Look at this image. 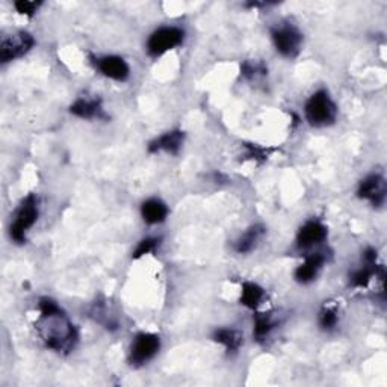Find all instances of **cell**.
Wrapping results in <instances>:
<instances>
[{
    "label": "cell",
    "instance_id": "obj_1",
    "mask_svg": "<svg viewBox=\"0 0 387 387\" xmlns=\"http://www.w3.org/2000/svg\"><path fill=\"white\" fill-rule=\"evenodd\" d=\"M38 333L46 347L58 352L71 351L78 342V330L74 328L56 301L49 297H42L38 303Z\"/></svg>",
    "mask_w": 387,
    "mask_h": 387
},
{
    "label": "cell",
    "instance_id": "obj_2",
    "mask_svg": "<svg viewBox=\"0 0 387 387\" xmlns=\"http://www.w3.org/2000/svg\"><path fill=\"white\" fill-rule=\"evenodd\" d=\"M304 114L306 120L311 126L324 127L335 123L338 107L326 90H319L309 97L304 106Z\"/></svg>",
    "mask_w": 387,
    "mask_h": 387
},
{
    "label": "cell",
    "instance_id": "obj_3",
    "mask_svg": "<svg viewBox=\"0 0 387 387\" xmlns=\"http://www.w3.org/2000/svg\"><path fill=\"white\" fill-rule=\"evenodd\" d=\"M40 208H38V197L35 194H29V196L21 201L20 208L14 215V221L11 222L9 234L11 239L17 244L26 242V233L38 220Z\"/></svg>",
    "mask_w": 387,
    "mask_h": 387
},
{
    "label": "cell",
    "instance_id": "obj_4",
    "mask_svg": "<svg viewBox=\"0 0 387 387\" xmlns=\"http://www.w3.org/2000/svg\"><path fill=\"white\" fill-rule=\"evenodd\" d=\"M185 40V30L176 26H164L155 30L147 41V53L152 58H159L167 52L179 47Z\"/></svg>",
    "mask_w": 387,
    "mask_h": 387
},
{
    "label": "cell",
    "instance_id": "obj_5",
    "mask_svg": "<svg viewBox=\"0 0 387 387\" xmlns=\"http://www.w3.org/2000/svg\"><path fill=\"white\" fill-rule=\"evenodd\" d=\"M160 350V338L155 333H139L133 339L129 360L133 367H143V364L152 360Z\"/></svg>",
    "mask_w": 387,
    "mask_h": 387
},
{
    "label": "cell",
    "instance_id": "obj_6",
    "mask_svg": "<svg viewBox=\"0 0 387 387\" xmlns=\"http://www.w3.org/2000/svg\"><path fill=\"white\" fill-rule=\"evenodd\" d=\"M273 41L277 52L285 58H295L303 44V35L301 32L290 25L273 29Z\"/></svg>",
    "mask_w": 387,
    "mask_h": 387
},
{
    "label": "cell",
    "instance_id": "obj_7",
    "mask_svg": "<svg viewBox=\"0 0 387 387\" xmlns=\"http://www.w3.org/2000/svg\"><path fill=\"white\" fill-rule=\"evenodd\" d=\"M35 46V40L28 32H17L14 35L5 37L0 44V61L4 64L25 56Z\"/></svg>",
    "mask_w": 387,
    "mask_h": 387
},
{
    "label": "cell",
    "instance_id": "obj_8",
    "mask_svg": "<svg viewBox=\"0 0 387 387\" xmlns=\"http://www.w3.org/2000/svg\"><path fill=\"white\" fill-rule=\"evenodd\" d=\"M386 180L381 174H371L362 180L359 186V197L368 200L374 208H380L386 201Z\"/></svg>",
    "mask_w": 387,
    "mask_h": 387
},
{
    "label": "cell",
    "instance_id": "obj_9",
    "mask_svg": "<svg viewBox=\"0 0 387 387\" xmlns=\"http://www.w3.org/2000/svg\"><path fill=\"white\" fill-rule=\"evenodd\" d=\"M94 64H95V67L99 69V71L103 74V76L109 78L112 81H117V82L127 81L129 74H131L129 64L120 56L109 55V56L95 58Z\"/></svg>",
    "mask_w": 387,
    "mask_h": 387
},
{
    "label": "cell",
    "instance_id": "obj_10",
    "mask_svg": "<svg viewBox=\"0 0 387 387\" xmlns=\"http://www.w3.org/2000/svg\"><path fill=\"white\" fill-rule=\"evenodd\" d=\"M327 227L321 221H307L297 234V246L301 250H307L310 246L319 245L327 238Z\"/></svg>",
    "mask_w": 387,
    "mask_h": 387
},
{
    "label": "cell",
    "instance_id": "obj_11",
    "mask_svg": "<svg viewBox=\"0 0 387 387\" xmlns=\"http://www.w3.org/2000/svg\"><path fill=\"white\" fill-rule=\"evenodd\" d=\"M326 263V257L321 253H314L306 257V261L295 270V280L301 285H309L318 277L322 266Z\"/></svg>",
    "mask_w": 387,
    "mask_h": 387
},
{
    "label": "cell",
    "instance_id": "obj_12",
    "mask_svg": "<svg viewBox=\"0 0 387 387\" xmlns=\"http://www.w3.org/2000/svg\"><path fill=\"white\" fill-rule=\"evenodd\" d=\"M185 141V132L181 131H171L164 133L162 136L156 138L155 141L148 144V152L150 153H157V152H167L169 155H177L180 152L181 145Z\"/></svg>",
    "mask_w": 387,
    "mask_h": 387
},
{
    "label": "cell",
    "instance_id": "obj_13",
    "mask_svg": "<svg viewBox=\"0 0 387 387\" xmlns=\"http://www.w3.org/2000/svg\"><path fill=\"white\" fill-rule=\"evenodd\" d=\"M70 112L85 120H91V118H103V107L102 100L99 97H79V99L70 106Z\"/></svg>",
    "mask_w": 387,
    "mask_h": 387
},
{
    "label": "cell",
    "instance_id": "obj_14",
    "mask_svg": "<svg viewBox=\"0 0 387 387\" xmlns=\"http://www.w3.org/2000/svg\"><path fill=\"white\" fill-rule=\"evenodd\" d=\"M141 215H143V220L147 224H152V225L160 224V222H164L168 217V208L162 200L150 198L143 203Z\"/></svg>",
    "mask_w": 387,
    "mask_h": 387
},
{
    "label": "cell",
    "instance_id": "obj_15",
    "mask_svg": "<svg viewBox=\"0 0 387 387\" xmlns=\"http://www.w3.org/2000/svg\"><path fill=\"white\" fill-rule=\"evenodd\" d=\"M263 233H265L263 225H261V224L251 225V227L249 230H246L238 241H236V244H234L236 253L246 254V253L253 251L256 249L257 242L261 241Z\"/></svg>",
    "mask_w": 387,
    "mask_h": 387
},
{
    "label": "cell",
    "instance_id": "obj_16",
    "mask_svg": "<svg viewBox=\"0 0 387 387\" xmlns=\"http://www.w3.org/2000/svg\"><path fill=\"white\" fill-rule=\"evenodd\" d=\"M213 340L221 343V345L229 352H236L244 343V338L238 330L233 328H218L213 333Z\"/></svg>",
    "mask_w": 387,
    "mask_h": 387
},
{
    "label": "cell",
    "instance_id": "obj_17",
    "mask_svg": "<svg viewBox=\"0 0 387 387\" xmlns=\"http://www.w3.org/2000/svg\"><path fill=\"white\" fill-rule=\"evenodd\" d=\"M383 270V266H377V262L364 261V266L359 268L357 271H354L350 275V283L352 287H367L372 280V277L380 274Z\"/></svg>",
    "mask_w": 387,
    "mask_h": 387
},
{
    "label": "cell",
    "instance_id": "obj_18",
    "mask_svg": "<svg viewBox=\"0 0 387 387\" xmlns=\"http://www.w3.org/2000/svg\"><path fill=\"white\" fill-rule=\"evenodd\" d=\"M265 297V290L253 282L242 283V292H241V304L249 307L251 310L261 306L262 299Z\"/></svg>",
    "mask_w": 387,
    "mask_h": 387
},
{
    "label": "cell",
    "instance_id": "obj_19",
    "mask_svg": "<svg viewBox=\"0 0 387 387\" xmlns=\"http://www.w3.org/2000/svg\"><path fill=\"white\" fill-rule=\"evenodd\" d=\"M275 328V321L273 319L271 315L268 314H259L254 318V338L257 342L265 340L270 333Z\"/></svg>",
    "mask_w": 387,
    "mask_h": 387
},
{
    "label": "cell",
    "instance_id": "obj_20",
    "mask_svg": "<svg viewBox=\"0 0 387 387\" xmlns=\"http://www.w3.org/2000/svg\"><path fill=\"white\" fill-rule=\"evenodd\" d=\"M339 322V315L338 310L335 307H322V310L319 311V326L322 330L326 331H331L335 330Z\"/></svg>",
    "mask_w": 387,
    "mask_h": 387
},
{
    "label": "cell",
    "instance_id": "obj_21",
    "mask_svg": "<svg viewBox=\"0 0 387 387\" xmlns=\"http://www.w3.org/2000/svg\"><path fill=\"white\" fill-rule=\"evenodd\" d=\"M160 244V238H145L143 239L141 242H139V245L136 246V250L133 251V259H141L143 256L145 254H150V253H155L156 249Z\"/></svg>",
    "mask_w": 387,
    "mask_h": 387
},
{
    "label": "cell",
    "instance_id": "obj_22",
    "mask_svg": "<svg viewBox=\"0 0 387 387\" xmlns=\"http://www.w3.org/2000/svg\"><path fill=\"white\" fill-rule=\"evenodd\" d=\"M241 73L245 79H256L259 74H266V69L263 64H257V62H251L246 61L242 64L241 67Z\"/></svg>",
    "mask_w": 387,
    "mask_h": 387
},
{
    "label": "cell",
    "instance_id": "obj_23",
    "mask_svg": "<svg viewBox=\"0 0 387 387\" xmlns=\"http://www.w3.org/2000/svg\"><path fill=\"white\" fill-rule=\"evenodd\" d=\"M41 4H37V2H29V0H20V2H16L14 6L16 9L18 11L20 14H25V16H29L32 17L35 13H37V9Z\"/></svg>",
    "mask_w": 387,
    "mask_h": 387
}]
</instances>
